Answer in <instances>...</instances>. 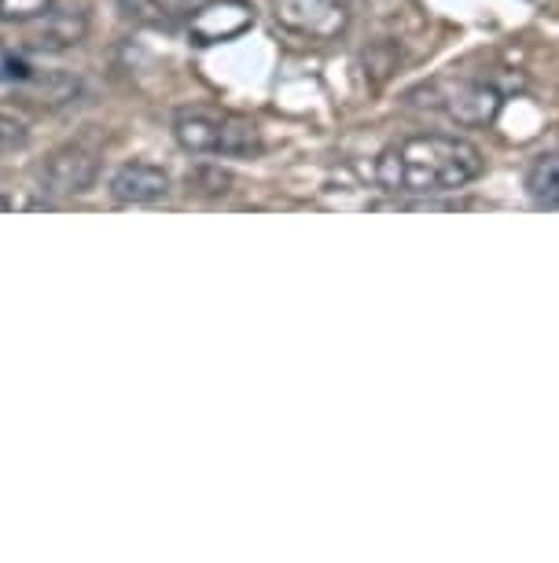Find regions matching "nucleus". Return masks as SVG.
Segmentation results:
<instances>
[{"label": "nucleus", "mask_w": 559, "mask_h": 563, "mask_svg": "<svg viewBox=\"0 0 559 563\" xmlns=\"http://www.w3.org/2000/svg\"><path fill=\"white\" fill-rule=\"evenodd\" d=\"M487 158L457 133H413L387 144L376 158V185L390 196L431 199L468 188L482 177Z\"/></svg>", "instance_id": "obj_1"}, {"label": "nucleus", "mask_w": 559, "mask_h": 563, "mask_svg": "<svg viewBox=\"0 0 559 563\" xmlns=\"http://www.w3.org/2000/svg\"><path fill=\"white\" fill-rule=\"evenodd\" d=\"M174 141L192 155L247 158L261 152V130L236 111L181 108L174 114Z\"/></svg>", "instance_id": "obj_2"}, {"label": "nucleus", "mask_w": 559, "mask_h": 563, "mask_svg": "<svg viewBox=\"0 0 559 563\" xmlns=\"http://www.w3.org/2000/svg\"><path fill=\"white\" fill-rule=\"evenodd\" d=\"M277 23L302 41L328 45L350 30L354 0H269Z\"/></svg>", "instance_id": "obj_3"}, {"label": "nucleus", "mask_w": 559, "mask_h": 563, "mask_svg": "<svg viewBox=\"0 0 559 563\" xmlns=\"http://www.w3.org/2000/svg\"><path fill=\"white\" fill-rule=\"evenodd\" d=\"M100 177V158L81 144L56 147L37 169V188L48 199H78L92 192Z\"/></svg>", "instance_id": "obj_4"}, {"label": "nucleus", "mask_w": 559, "mask_h": 563, "mask_svg": "<svg viewBox=\"0 0 559 563\" xmlns=\"http://www.w3.org/2000/svg\"><path fill=\"white\" fill-rule=\"evenodd\" d=\"M255 26V8L247 0H210L188 19V37L192 45H221V41H236L239 34Z\"/></svg>", "instance_id": "obj_5"}, {"label": "nucleus", "mask_w": 559, "mask_h": 563, "mask_svg": "<svg viewBox=\"0 0 559 563\" xmlns=\"http://www.w3.org/2000/svg\"><path fill=\"white\" fill-rule=\"evenodd\" d=\"M174 180L155 163H122L111 174V199L122 207H152L170 196Z\"/></svg>", "instance_id": "obj_6"}, {"label": "nucleus", "mask_w": 559, "mask_h": 563, "mask_svg": "<svg viewBox=\"0 0 559 563\" xmlns=\"http://www.w3.org/2000/svg\"><path fill=\"white\" fill-rule=\"evenodd\" d=\"M119 12L122 19H130L136 26L174 30L192 12V0H119Z\"/></svg>", "instance_id": "obj_7"}, {"label": "nucleus", "mask_w": 559, "mask_h": 563, "mask_svg": "<svg viewBox=\"0 0 559 563\" xmlns=\"http://www.w3.org/2000/svg\"><path fill=\"white\" fill-rule=\"evenodd\" d=\"M86 30H89V23L81 12H56V8H52V12L45 15V26L30 37V48L34 52H63L70 45H81Z\"/></svg>", "instance_id": "obj_8"}, {"label": "nucleus", "mask_w": 559, "mask_h": 563, "mask_svg": "<svg viewBox=\"0 0 559 563\" xmlns=\"http://www.w3.org/2000/svg\"><path fill=\"white\" fill-rule=\"evenodd\" d=\"M526 192H530L534 203L545 207L559 203V152L534 158V166L526 169Z\"/></svg>", "instance_id": "obj_9"}, {"label": "nucleus", "mask_w": 559, "mask_h": 563, "mask_svg": "<svg viewBox=\"0 0 559 563\" xmlns=\"http://www.w3.org/2000/svg\"><path fill=\"white\" fill-rule=\"evenodd\" d=\"M232 188V174L221 166H195L188 174V196H206V199H217V196H228Z\"/></svg>", "instance_id": "obj_10"}, {"label": "nucleus", "mask_w": 559, "mask_h": 563, "mask_svg": "<svg viewBox=\"0 0 559 563\" xmlns=\"http://www.w3.org/2000/svg\"><path fill=\"white\" fill-rule=\"evenodd\" d=\"M56 0H0V23H34V19H45Z\"/></svg>", "instance_id": "obj_11"}, {"label": "nucleus", "mask_w": 559, "mask_h": 563, "mask_svg": "<svg viewBox=\"0 0 559 563\" xmlns=\"http://www.w3.org/2000/svg\"><path fill=\"white\" fill-rule=\"evenodd\" d=\"M30 74H34V67H30L23 52L0 45V85H23Z\"/></svg>", "instance_id": "obj_12"}, {"label": "nucleus", "mask_w": 559, "mask_h": 563, "mask_svg": "<svg viewBox=\"0 0 559 563\" xmlns=\"http://www.w3.org/2000/svg\"><path fill=\"white\" fill-rule=\"evenodd\" d=\"M30 144V130L19 119H12V114H0V158L23 152V147Z\"/></svg>", "instance_id": "obj_13"}, {"label": "nucleus", "mask_w": 559, "mask_h": 563, "mask_svg": "<svg viewBox=\"0 0 559 563\" xmlns=\"http://www.w3.org/2000/svg\"><path fill=\"white\" fill-rule=\"evenodd\" d=\"M8 210H12V199H8L4 192H0V214H8Z\"/></svg>", "instance_id": "obj_14"}]
</instances>
